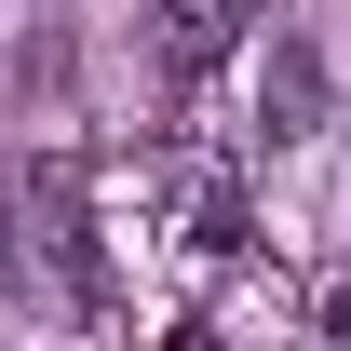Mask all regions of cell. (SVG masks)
<instances>
[{
  "instance_id": "6da1fadb",
  "label": "cell",
  "mask_w": 351,
  "mask_h": 351,
  "mask_svg": "<svg viewBox=\"0 0 351 351\" xmlns=\"http://www.w3.org/2000/svg\"><path fill=\"white\" fill-rule=\"evenodd\" d=\"M243 27H257V0H149V54H162L176 82L230 68V54H243Z\"/></svg>"
},
{
  "instance_id": "7a4b0ae2",
  "label": "cell",
  "mask_w": 351,
  "mask_h": 351,
  "mask_svg": "<svg viewBox=\"0 0 351 351\" xmlns=\"http://www.w3.org/2000/svg\"><path fill=\"white\" fill-rule=\"evenodd\" d=\"M270 135H311V54L270 68Z\"/></svg>"
}]
</instances>
